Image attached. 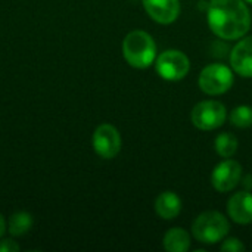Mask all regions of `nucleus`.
<instances>
[{"instance_id": "9d476101", "label": "nucleus", "mask_w": 252, "mask_h": 252, "mask_svg": "<svg viewBox=\"0 0 252 252\" xmlns=\"http://www.w3.org/2000/svg\"><path fill=\"white\" fill-rule=\"evenodd\" d=\"M230 65L238 75L252 78V35L242 38L232 49Z\"/></svg>"}, {"instance_id": "a211bd4d", "label": "nucleus", "mask_w": 252, "mask_h": 252, "mask_svg": "<svg viewBox=\"0 0 252 252\" xmlns=\"http://www.w3.org/2000/svg\"><path fill=\"white\" fill-rule=\"evenodd\" d=\"M19 251V245L15 241L10 239H4L0 241V252H18Z\"/></svg>"}, {"instance_id": "ddd939ff", "label": "nucleus", "mask_w": 252, "mask_h": 252, "mask_svg": "<svg viewBox=\"0 0 252 252\" xmlns=\"http://www.w3.org/2000/svg\"><path fill=\"white\" fill-rule=\"evenodd\" d=\"M162 244L165 251L188 252L190 248V235L182 227H173L165 233Z\"/></svg>"}, {"instance_id": "20e7f679", "label": "nucleus", "mask_w": 252, "mask_h": 252, "mask_svg": "<svg viewBox=\"0 0 252 252\" xmlns=\"http://www.w3.org/2000/svg\"><path fill=\"white\" fill-rule=\"evenodd\" d=\"M233 71L223 63H210L199 74V89L210 96H219L233 86Z\"/></svg>"}, {"instance_id": "dca6fc26", "label": "nucleus", "mask_w": 252, "mask_h": 252, "mask_svg": "<svg viewBox=\"0 0 252 252\" xmlns=\"http://www.w3.org/2000/svg\"><path fill=\"white\" fill-rule=\"evenodd\" d=\"M230 123L238 128H248L252 126V108L247 105L236 106L230 112Z\"/></svg>"}, {"instance_id": "f3484780", "label": "nucleus", "mask_w": 252, "mask_h": 252, "mask_svg": "<svg viewBox=\"0 0 252 252\" xmlns=\"http://www.w3.org/2000/svg\"><path fill=\"white\" fill-rule=\"evenodd\" d=\"M220 250L224 252H242L247 248L238 238H224Z\"/></svg>"}, {"instance_id": "2eb2a0df", "label": "nucleus", "mask_w": 252, "mask_h": 252, "mask_svg": "<svg viewBox=\"0 0 252 252\" xmlns=\"http://www.w3.org/2000/svg\"><path fill=\"white\" fill-rule=\"evenodd\" d=\"M214 146L221 158H232L238 151V139L232 133H221L216 137Z\"/></svg>"}, {"instance_id": "1a4fd4ad", "label": "nucleus", "mask_w": 252, "mask_h": 252, "mask_svg": "<svg viewBox=\"0 0 252 252\" xmlns=\"http://www.w3.org/2000/svg\"><path fill=\"white\" fill-rule=\"evenodd\" d=\"M146 13L158 24H173L180 15V0H142Z\"/></svg>"}, {"instance_id": "0eeeda50", "label": "nucleus", "mask_w": 252, "mask_h": 252, "mask_svg": "<svg viewBox=\"0 0 252 252\" xmlns=\"http://www.w3.org/2000/svg\"><path fill=\"white\" fill-rule=\"evenodd\" d=\"M93 149L103 159L115 158L121 151L120 131L112 124H100L93 133Z\"/></svg>"}, {"instance_id": "9b49d317", "label": "nucleus", "mask_w": 252, "mask_h": 252, "mask_svg": "<svg viewBox=\"0 0 252 252\" xmlns=\"http://www.w3.org/2000/svg\"><path fill=\"white\" fill-rule=\"evenodd\" d=\"M227 214L238 224L252 223V193L248 190L235 193L227 201Z\"/></svg>"}, {"instance_id": "6ab92c4d", "label": "nucleus", "mask_w": 252, "mask_h": 252, "mask_svg": "<svg viewBox=\"0 0 252 252\" xmlns=\"http://www.w3.org/2000/svg\"><path fill=\"white\" fill-rule=\"evenodd\" d=\"M6 229H7V226H6V221H4V219H3V216L0 214V238L6 233Z\"/></svg>"}, {"instance_id": "423d86ee", "label": "nucleus", "mask_w": 252, "mask_h": 252, "mask_svg": "<svg viewBox=\"0 0 252 252\" xmlns=\"http://www.w3.org/2000/svg\"><path fill=\"white\" fill-rule=\"evenodd\" d=\"M155 69L161 75V78L167 81H179L188 75L190 69V62L183 52L171 49L158 55V58L155 59Z\"/></svg>"}, {"instance_id": "f8f14e48", "label": "nucleus", "mask_w": 252, "mask_h": 252, "mask_svg": "<svg viewBox=\"0 0 252 252\" xmlns=\"http://www.w3.org/2000/svg\"><path fill=\"white\" fill-rule=\"evenodd\" d=\"M182 199L174 192H162L155 199V213L162 220H173L176 219L182 211Z\"/></svg>"}, {"instance_id": "f03ea898", "label": "nucleus", "mask_w": 252, "mask_h": 252, "mask_svg": "<svg viewBox=\"0 0 252 252\" xmlns=\"http://www.w3.org/2000/svg\"><path fill=\"white\" fill-rule=\"evenodd\" d=\"M123 55L130 66L145 69L157 59V44L151 34L143 30H134L123 40Z\"/></svg>"}, {"instance_id": "f257e3e1", "label": "nucleus", "mask_w": 252, "mask_h": 252, "mask_svg": "<svg viewBox=\"0 0 252 252\" xmlns=\"http://www.w3.org/2000/svg\"><path fill=\"white\" fill-rule=\"evenodd\" d=\"M251 12L245 0H211L208 25L223 40L242 38L251 28Z\"/></svg>"}, {"instance_id": "4468645a", "label": "nucleus", "mask_w": 252, "mask_h": 252, "mask_svg": "<svg viewBox=\"0 0 252 252\" xmlns=\"http://www.w3.org/2000/svg\"><path fill=\"white\" fill-rule=\"evenodd\" d=\"M31 226H32L31 214L25 213V211H18L10 217L9 224H7V230L12 236H22L27 232H30Z\"/></svg>"}, {"instance_id": "aec40b11", "label": "nucleus", "mask_w": 252, "mask_h": 252, "mask_svg": "<svg viewBox=\"0 0 252 252\" xmlns=\"http://www.w3.org/2000/svg\"><path fill=\"white\" fill-rule=\"evenodd\" d=\"M245 1H248V3H251L252 4V0H245Z\"/></svg>"}, {"instance_id": "6e6552de", "label": "nucleus", "mask_w": 252, "mask_h": 252, "mask_svg": "<svg viewBox=\"0 0 252 252\" xmlns=\"http://www.w3.org/2000/svg\"><path fill=\"white\" fill-rule=\"evenodd\" d=\"M242 179V165L230 158H226L220 164L216 165L211 174L213 188L221 193L233 190Z\"/></svg>"}, {"instance_id": "39448f33", "label": "nucleus", "mask_w": 252, "mask_h": 252, "mask_svg": "<svg viewBox=\"0 0 252 252\" xmlns=\"http://www.w3.org/2000/svg\"><path fill=\"white\" fill-rule=\"evenodd\" d=\"M227 118L226 106L219 100H204L199 102L190 114L192 124L199 130H216L224 124Z\"/></svg>"}, {"instance_id": "7ed1b4c3", "label": "nucleus", "mask_w": 252, "mask_h": 252, "mask_svg": "<svg viewBox=\"0 0 252 252\" xmlns=\"http://www.w3.org/2000/svg\"><path fill=\"white\" fill-rule=\"evenodd\" d=\"M230 232L229 220L219 211H205L199 214L192 223L193 238L207 245L221 242Z\"/></svg>"}]
</instances>
